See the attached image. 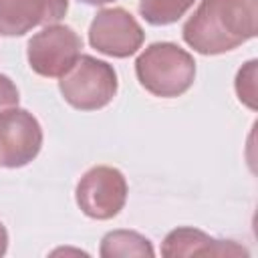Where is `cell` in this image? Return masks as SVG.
Listing matches in <instances>:
<instances>
[{"label":"cell","instance_id":"6da1fadb","mask_svg":"<svg viewBox=\"0 0 258 258\" xmlns=\"http://www.w3.org/2000/svg\"><path fill=\"white\" fill-rule=\"evenodd\" d=\"M254 34V0H204L185 24V40L202 52H220Z\"/></svg>","mask_w":258,"mask_h":258},{"label":"cell","instance_id":"7a4b0ae2","mask_svg":"<svg viewBox=\"0 0 258 258\" xmlns=\"http://www.w3.org/2000/svg\"><path fill=\"white\" fill-rule=\"evenodd\" d=\"M137 75L155 95L183 93L194 79V60L173 44H153L139 60Z\"/></svg>","mask_w":258,"mask_h":258},{"label":"cell","instance_id":"3957f363","mask_svg":"<svg viewBox=\"0 0 258 258\" xmlns=\"http://www.w3.org/2000/svg\"><path fill=\"white\" fill-rule=\"evenodd\" d=\"M77 64L75 73L60 83L64 97L81 109H95L109 103L117 87L111 67L91 56H83Z\"/></svg>","mask_w":258,"mask_h":258},{"label":"cell","instance_id":"277c9868","mask_svg":"<svg viewBox=\"0 0 258 258\" xmlns=\"http://www.w3.org/2000/svg\"><path fill=\"white\" fill-rule=\"evenodd\" d=\"M81 40L71 28H46L40 34H36L28 44L30 67L40 75H62L75 64Z\"/></svg>","mask_w":258,"mask_h":258},{"label":"cell","instance_id":"5b68a950","mask_svg":"<svg viewBox=\"0 0 258 258\" xmlns=\"http://www.w3.org/2000/svg\"><path fill=\"white\" fill-rule=\"evenodd\" d=\"M40 147L38 123L26 111H6L0 115V153L10 167L22 165Z\"/></svg>","mask_w":258,"mask_h":258},{"label":"cell","instance_id":"8992f818","mask_svg":"<svg viewBox=\"0 0 258 258\" xmlns=\"http://www.w3.org/2000/svg\"><path fill=\"white\" fill-rule=\"evenodd\" d=\"M91 42L107 54L125 56L137 50L141 42V28L127 12L105 10L91 26Z\"/></svg>","mask_w":258,"mask_h":258},{"label":"cell","instance_id":"52a82bcc","mask_svg":"<svg viewBox=\"0 0 258 258\" xmlns=\"http://www.w3.org/2000/svg\"><path fill=\"white\" fill-rule=\"evenodd\" d=\"M67 12V0H0V32L22 34L30 26L56 20Z\"/></svg>","mask_w":258,"mask_h":258},{"label":"cell","instance_id":"ba28073f","mask_svg":"<svg viewBox=\"0 0 258 258\" xmlns=\"http://www.w3.org/2000/svg\"><path fill=\"white\" fill-rule=\"evenodd\" d=\"M83 181L89 183L91 187H95V189L101 191L99 198H95L91 204L85 206V212H87V214H91V216H99V218L117 214L119 206L123 204V196H125V194H105V191L125 187L123 177H121L119 171L109 169V167H99V169L89 171V173L85 175Z\"/></svg>","mask_w":258,"mask_h":258},{"label":"cell","instance_id":"9c48e42d","mask_svg":"<svg viewBox=\"0 0 258 258\" xmlns=\"http://www.w3.org/2000/svg\"><path fill=\"white\" fill-rule=\"evenodd\" d=\"M191 2L194 0H143L141 12L145 14L149 22L165 24V22H173L175 18H179V14L187 10Z\"/></svg>","mask_w":258,"mask_h":258},{"label":"cell","instance_id":"30bf717a","mask_svg":"<svg viewBox=\"0 0 258 258\" xmlns=\"http://www.w3.org/2000/svg\"><path fill=\"white\" fill-rule=\"evenodd\" d=\"M16 101H18V93H16L14 85H12L6 77L0 75V107L12 105V103H16Z\"/></svg>","mask_w":258,"mask_h":258},{"label":"cell","instance_id":"8fae6325","mask_svg":"<svg viewBox=\"0 0 258 258\" xmlns=\"http://www.w3.org/2000/svg\"><path fill=\"white\" fill-rule=\"evenodd\" d=\"M85 2H95V4L99 2V4H101V2H109V0H85Z\"/></svg>","mask_w":258,"mask_h":258}]
</instances>
